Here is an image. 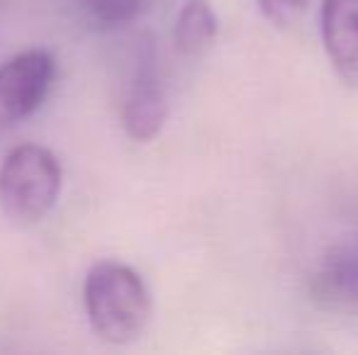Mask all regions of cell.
<instances>
[{"label": "cell", "instance_id": "obj_1", "mask_svg": "<svg viewBox=\"0 0 358 355\" xmlns=\"http://www.w3.org/2000/svg\"><path fill=\"white\" fill-rule=\"evenodd\" d=\"M83 307L93 331L113 346L137 341L151 322V294L142 275L120 261H98L88 270Z\"/></svg>", "mask_w": 358, "mask_h": 355}, {"label": "cell", "instance_id": "obj_2", "mask_svg": "<svg viewBox=\"0 0 358 355\" xmlns=\"http://www.w3.org/2000/svg\"><path fill=\"white\" fill-rule=\"evenodd\" d=\"M62 185V163L47 146L20 144L0 163V209L17 227H32L57 207Z\"/></svg>", "mask_w": 358, "mask_h": 355}, {"label": "cell", "instance_id": "obj_3", "mask_svg": "<svg viewBox=\"0 0 358 355\" xmlns=\"http://www.w3.org/2000/svg\"><path fill=\"white\" fill-rule=\"evenodd\" d=\"M57 61L44 49H27L0 63V132L34 114L47 100Z\"/></svg>", "mask_w": 358, "mask_h": 355}, {"label": "cell", "instance_id": "obj_4", "mask_svg": "<svg viewBox=\"0 0 358 355\" xmlns=\"http://www.w3.org/2000/svg\"><path fill=\"white\" fill-rule=\"evenodd\" d=\"M151 44H144L134 63V73L122 100V127L134 142H151L166 127L169 119V95L156 66Z\"/></svg>", "mask_w": 358, "mask_h": 355}, {"label": "cell", "instance_id": "obj_5", "mask_svg": "<svg viewBox=\"0 0 358 355\" xmlns=\"http://www.w3.org/2000/svg\"><path fill=\"white\" fill-rule=\"evenodd\" d=\"M322 39L336 76L358 88V0L322 3Z\"/></svg>", "mask_w": 358, "mask_h": 355}, {"label": "cell", "instance_id": "obj_6", "mask_svg": "<svg viewBox=\"0 0 358 355\" xmlns=\"http://www.w3.org/2000/svg\"><path fill=\"white\" fill-rule=\"evenodd\" d=\"M217 32H220V20H217L210 0H188L176 17V49L185 56H198L205 49H210Z\"/></svg>", "mask_w": 358, "mask_h": 355}, {"label": "cell", "instance_id": "obj_7", "mask_svg": "<svg viewBox=\"0 0 358 355\" xmlns=\"http://www.w3.org/2000/svg\"><path fill=\"white\" fill-rule=\"evenodd\" d=\"M317 285L322 297L358 312V248H341L329 256Z\"/></svg>", "mask_w": 358, "mask_h": 355}, {"label": "cell", "instance_id": "obj_8", "mask_svg": "<svg viewBox=\"0 0 358 355\" xmlns=\"http://www.w3.org/2000/svg\"><path fill=\"white\" fill-rule=\"evenodd\" d=\"M154 3L156 0H76V10L88 27L110 32L137 22Z\"/></svg>", "mask_w": 358, "mask_h": 355}, {"label": "cell", "instance_id": "obj_9", "mask_svg": "<svg viewBox=\"0 0 358 355\" xmlns=\"http://www.w3.org/2000/svg\"><path fill=\"white\" fill-rule=\"evenodd\" d=\"M310 0H259L261 15L268 20L273 27L285 29L300 20V15L307 10Z\"/></svg>", "mask_w": 358, "mask_h": 355}]
</instances>
